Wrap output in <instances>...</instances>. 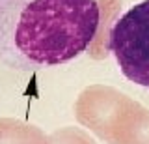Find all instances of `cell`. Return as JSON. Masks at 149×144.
I'll list each match as a JSON object with an SVG mask.
<instances>
[{
	"instance_id": "cell-1",
	"label": "cell",
	"mask_w": 149,
	"mask_h": 144,
	"mask_svg": "<svg viewBox=\"0 0 149 144\" xmlns=\"http://www.w3.org/2000/svg\"><path fill=\"white\" fill-rule=\"evenodd\" d=\"M97 0H0V62L39 71L71 62L95 39Z\"/></svg>"
},
{
	"instance_id": "cell-2",
	"label": "cell",
	"mask_w": 149,
	"mask_h": 144,
	"mask_svg": "<svg viewBox=\"0 0 149 144\" xmlns=\"http://www.w3.org/2000/svg\"><path fill=\"white\" fill-rule=\"evenodd\" d=\"M108 49L121 73L149 90V0L132 6L114 22Z\"/></svg>"
}]
</instances>
